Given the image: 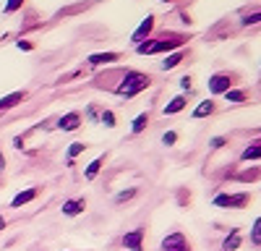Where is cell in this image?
Here are the masks:
<instances>
[{"instance_id": "cell-1", "label": "cell", "mask_w": 261, "mask_h": 251, "mask_svg": "<svg viewBox=\"0 0 261 251\" xmlns=\"http://www.w3.org/2000/svg\"><path fill=\"white\" fill-rule=\"evenodd\" d=\"M146 87H149V76H146V73L128 71L125 79H123V84L118 87V94H120V97H134V94H139V92L146 89Z\"/></svg>"}, {"instance_id": "cell-2", "label": "cell", "mask_w": 261, "mask_h": 251, "mask_svg": "<svg viewBox=\"0 0 261 251\" xmlns=\"http://www.w3.org/2000/svg\"><path fill=\"white\" fill-rule=\"evenodd\" d=\"M251 194H220V196H214V207H222V209H243L251 204Z\"/></svg>"}, {"instance_id": "cell-3", "label": "cell", "mask_w": 261, "mask_h": 251, "mask_svg": "<svg viewBox=\"0 0 261 251\" xmlns=\"http://www.w3.org/2000/svg\"><path fill=\"white\" fill-rule=\"evenodd\" d=\"M183 42H186V39H183L180 34L165 37V39H160V42H151V45H149V53H146V55H154V53H167V50H172V47H180Z\"/></svg>"}, {"instance_id": "cell-4", "label": "cell", "mask_w": 261, "mask_h": 251, "mask_svg": "<svg viewBox=\"0 0 261 251\" xmlns=\"http://www.w3.org/2000/svg\"><path fill=\"white\" fill-rule=\"evenodd\" d=\"M162 251H191V243L183 233H170L162 238Z\"/></svg>"}, {"instance_id": "cell-5", "label": "cell", "mask_w": 261, "mask_h": 251, "mask_svg": "<svg viewBox=\"0 0 261 251\" xmlns=\"http://www.w3.org/2000/svg\"><path fill=\"white\" fill-rule=\"evenodd\" d=\"M144 236H146L144 228H134L130 233L123 236V246H125L128 251H144Z\"/></svg>"}, {"instance_id": "cell-6", "label": "cell", "mask_w": 261, "mask_h": 251, "mask_svg": "<svg viewBox=\"0 0 261 251\" xmlns=\"http://www.w3.org/2000/svg\"><path fill=\"white\" fill-rule=\"evenodd\" d=\"M230 87H232V79L227 73H214L209 79V92L212 94H225V92H230Z\"/></svg>"}, {"instance_id": "cell-7", "label": "cell", "mask_w": 261, "mask_h": 251, "mask_svg": "<svg viewBox=\"0 0 261 251\" xmlns=\"http://www.w3.org/2000/svg\"><path fill=\"white\" fill-rule=\"evenodd\" d=\"M151 29H154V16H146L141 24H139V29L130 34V42H134V45H141L144 42V37L149 39V34H151Z\"/></svg>"}, {"instance_id": "cell-8", "label": "cell", "mask_w": 261, "mask_h": 251, "mask_svg": "<svg viewBox=\"0 0 261 251\" xmlns=\"http://www.w3.org/2000/svg\"><path fill=\"white\" fill-rule=\"evenodd\" d=\"M63 215L65 217H76V215H81L84 209H86V199L81 196V199H68V202H63Z\"/></svg>"}, {"instance_id": "cell-9", "label": "cell", "mask_w": 261, "mask_h": 251, "mask_svg": "<svg viewBox=\"0 0 261 251\" xmlns=\"http://www.w3.org/2000/svg\"><path fill=\"white\" fill-rule=\"evenodd\" d=\"M79 126H81V113H65L60 120H58V129L60 131H76L79 129Z\"/></svg>"}, {"instance_id": "cell-10", "label": "cell", "mask_w": 261, "mask_h": 251, "mask_svg": "<svg viewBox=\"0 0 261 251\" xmlns=\"http://www.w3.org/2000/svg\"><path fill=\"white\" fill-rule=\"evenodd\" d=\"M37 196H39V188H27V191H18V194L13 196L11 207H13V209H21V207H24V204L34 202Z\"/></svg>"}, {"instance_id": "cell-11", "label": "cell", "mask_w": 261, "mask_h": 251, "mask_svg": "<svg viewBox=\"0 0 261 251\" xmlns=\"http://www.w3.org/2000/svg\"><path fill=\"white\" fill-rule=\"evenodd\" d=\"M241 243H243L241 230L232 228V230H230V236H227V238H225V243H222V248H225V251H238V248H241Z\"/></svg>"}, {"instance_id": "cell-12", "label": "cell", "mask_w": 261, "mask_h": 251, "mask_svg": "<svg viewBox=\"0 0 261 251\" xmlns=\"http://www.w3.org/2000/svg\"><path fill=\"white\" fill-rule=\"evenodd\" d=\"M115 60H120L118 53H97V55H89L92 66H107V63H115Z\"/></svg>"}, {"instance_id": "cell-13", "label": "cell", "mask_w": 261, "mask_h": 251, "mask_svg": "<svg viewBox=\"0 0 261 251\" xmlns=\"http://www.w3.org/2000/svg\"><path fill=\"white\" fill-rule=\"evenodd\" d=\"M24 99H27V92H13V94H8V97L0 99V110L16 108V105H18V102H24Z\"/></svg>"}, {"instance_id": "cell-14", "label": "cell", "mask_w": 261, "mask_h": 251, "mask_svg": "<svg viewBox=\"0 0 261 251\" xmlns=\"http://www.w3.org/2000/svg\"><path fill=\"white\" fill-rule=\"evenodd\" d=\"M102 165H105V157L92 160L89 165H86V170H84V178H86V181H94V178H97V173L102 170Z\"/></svg>"}, {"instance_id": "cell-15", "label": "cell", "mask_w": 261, "mask_h": 251, "mask_svg": "<svg viewBox=\"0 0 261 251\" xmlns=\"http://www.w3.org/2000/svg\"><path fill=\"white\" fill-rule=\"evenodd\" d=\"M84 149H86V144H84V141H73V144L68 146V152H65V165L71 167V165H73V160H76Z\"/></svg>"}, {"instance_id": "cell-16", "label": "cell", "mask_w": 261, "mask_h": 251, "mask_svg": "<svg viewBox=\"0 0 261 251\" xmlns=\"http://www.w3.org/2000/svg\"><path fill=\"white\" fill-rule=\"evenodd\" d=\"M214 110H217V105H214L212 99H206V102H201L199 108L193 110V118H206V115H212Z\"/></svg>"}, {"instance_id": "cell-17", "label": "cell", "mask_w": 261, "mask_h": 251, "mask_svg": "<svg viewBox=\"0 0 261 251\" xmlns=\"http://www.w3.org/2000/svg\"><path fill=\"white\" fill-rule=\"evenodd\" d=\"M186 108V97H175L170 105H165V115H175V113H180Z\"/></svg>"}, {"instance_id": "cell-18", "label": "cell", "mask_w": 261, "mask_h": 251, "mask_svg": "<svg viewBox=\"0 0 261 251\" xmlns=\"http://www.w3.org/2000/svg\"><path fill=\"white\" fill-rule=\"evenodd\" d=\"M243 160H261V141L246 146V149H243Z\"/></svg>"}, {"instance_id": "cell-19", "label": "cell", "mask_w": 261, "mask_h": 251, "mask_svg": "<svg viewBox=\"0 0 261 251\" xmlns=\"http://www.w3.org/2000/svg\"><path fill=\"white\" fill-rule=\"evenodd\" d=\"M251 243H253L256 248H261V215L256 217V222H253V228H251Z\"/></svg>"}, {"instance_id": "cell-20", "label": "cell", "mask_w": 261, "mask_h": 251, "mask_svg": "<svg viewBox=\"0 0 261 251\" xmlns=\"http://www.w3.org/2000/svg\"><path fill=\"white\" fill-rule=\"evenodd\" d=\"M146 123H149V115L144 113V115H139V118L134 120V126H130V131H134V134H141V131L146 129Z\"/></svg>"}, {"instance_id": "cell-21", "label": "cell", "mask_w": 261, "mask_h": 251, "mask_svg": "<svg viewBox=\"0 0 261 251\" xmlns=\"http://www.w3.org/2000/svg\"><path fill=\"white\" fill-rule=\"evenodd\" d=\"M139 194V188H125V191H120L118 196H115V204H123V202H128V199H134Z\"/></svg>"}, {"instance_id": "cell-22", "label": "cell", "mask_w": 261, "mask_h": 251, "mask_svg": "<svg viewBox=\"0 0 261 251\" xmlns=\"http://www.w3.org/2000/svg\"><path fill=\"white\" fill-rule=\"evenodd\" d=\"M180 60H183V53H175V55H170L167 60H162V68H165V71H167V68H175Z\"/></svg>"}, {"instance_id": "cell-23", "label": "cell", "mask_w": 261, "mask_h": 251, "mask_svg": "<svg viewBox=\"0 0 261 251\" xmlns=\"http://www.w3.org/2000/svg\"><path fill=\"white\" fill-rule=\"evenodd\" d=\"M243 27H251V24H261V11L258 13H248V16H243V21H241Z\"/></svg>"}, {"instance_id": "cell-24", "label": "cell", "mask_w": 261, "mask_h": 251, "mask_svg": "<svg viewBox=\"0 0 261 251\" xmlns=\"http://www.w3.org/2000/svg\"><path fill=\"white\" fill-rule=\"evenodd\" d=\"M225 97H227L230 102H243V99H246V94H243V92H238V89H230V92H225Z\"/></svg>"}, {"instance_id": "cell-25", "label": "cell", "mask_w": 261, "mask_h": 251, "mask_svg": "<svg viewBox=\"0 0 261 251\" xmlns=\"http://www.w3.org/2000/svg\"><path fill=\"white\" fill-rule=\"evenodd\" d=\"M102 123L107 126V129H113V126H115V113H110V110H105V113H102Z\"/></svg>"}, {"instance_id": "cell-26", "label": "cell", "mask_w": 261, "mask_h": 251, "mask_svg": "<svg viewBox=\"0 0 261 251\" xmlns=\"http://www.w3.org/2000/svg\"><path fill=\"white\" fill-rule=\"evenodd\" d=\"M21 6H24V0H8V3H6V13H13V11H18Z\"/></svg>"}, {"instance_id": "cell-27", "label": "cell", "mask_w": 261, "mask_h": 251, "mask_svg": "<svg viewBox=\"0 0 261 251\" xmlns=\"http://www.w3.org/2000/svg\"><path fill=\"white\" fill-rule=\"evenodd\" d=\"M256 175H258V170H253V167H251V170H246V173L238 175V181H246V183H248V181H253Z\"/></svg>"}, {"instance_id": "cell-28", "label": "cell", "mask_w": 261, "mask_h": 251, "mask_svg": "<svg viewBox=\"0 0 261 251\" xmlns=\"http://www.w3.org/2000/svg\"><path fill=\"white\" fill-rule=\"evenodd\" d=\"M175 141H178V134H175V131H167V134L162 136V144H167V146L175 144Z\"/></svg>"}, {"instance_id": "cell-29", "label": "cell", "mask_w": 261, "mask_h": 251, "mask_svg": "<svg viewBox=\"0 0 261 251\" xmlns=\"http://www.w3.org/2000/svg\"><path fill=\"white\" fill-rule=\"evenodd\" d=\"M225 136H217V139H212V146H214V149H220V146H225Z\"/></svg>"}, {"instance_id": "cell-30", "label": "cell", "mask_w": 261, "mask_h": 251, "mask_svg": "<svg viewBox=\"0 0 261 251\" xmlns=\"http://www.w3.org/2000/svg\"><path fill=\"white\" fill-rule=\"evenodd\" d=\"M180 87H183V89H191V79H188V76L180 79Z\"/></svg>"}, {"instance_id": "cell-31", "label": "cell", "mask_w": 261, "mask_h": 251, "mask_svg": "<svg viewBox=\"0 0 261 251\" xmlns=\"http://www.w3.org/2000/svg\"><path fill=\"white\" fill-rule=\"evenodd\" d=\"M18 47H21V50H32V42H21V39H18Z\"/></svg>"}, {"instance_id": "cell-32", "label": "cell", "mask_w": 261, "mask_h": 251, "mask_svg": "<svg viewBox=\"0 0 261 251\" xmlns=\"http://www.w3.org/2000/svg\"><path fill=\"white\" fill-rule=\"evenodd\" d=\"M3 167H6V155L0 152V170H3Z\"/></svg>"}, {"instance_id": "cell-33", "label": "cell", "mask_w": 261, "mask_h": 251, "mask_svg": "<svg viewBox=\"0 0 261 251\" xmlns=\"http://www.w3.org/2000/svg\"><path fill=\"white\" fill-rule=\"evenodd\" d=\"M0 230H6V217L0 215Z\"/></svg>"}, {"instance_id": "cell-34", "label": "cell", "mask_w": 261, "mask_h": 251, "mask_svg": "<svg viewBox=\"0 0 261 251\" xmlns=\"http://www.w3.org/2000/svg\"><path fill=\"white\" fill-rule=\"evenodd\" d=\"M162 3H172V0H162Z\"/></svg>"}]
</instances>
